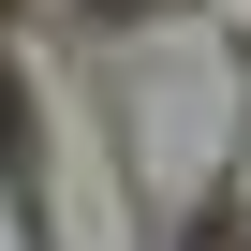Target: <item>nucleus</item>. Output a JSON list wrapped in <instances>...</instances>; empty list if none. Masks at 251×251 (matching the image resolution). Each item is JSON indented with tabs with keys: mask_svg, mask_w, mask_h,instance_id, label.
I'll list each match as a JSON object with an SVG mask.
<instances>
[{
	"mask_svg": "<svg viewBox=\"0 0 251 251\" xmlns=\"http://www.w3.org/2000/svg\"><path fill=\"white\" fill-rule=\"evenodd\" d=\"M207 251H222V222H207Z\"/></svg>",
	"mask_w": 251,
	"mask_h": 251,
	"instance_id": "1",
	"label": "nucleus"
}]
</instances>
